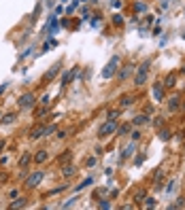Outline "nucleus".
Instances as JSON below:
<instances>
[{"label":"nucleus","instance_id":"1","mask_svg":"<svg viewBox=\"0 0 185 210\" xmlns=\"http://www.w3.org/2000/svg\"><path fill=\"white\" fill-rule=\"evenodd\" d=\"M149 66H151V62H149V60H147V62H142V64L139 66L136 77H134V85H136V87L145 85V81H147V74H149Z\"/></svg>","mask_w":185,"mask_h":210},{"label":"nucleus","instance_id":"2","mask_svg":"<svg viewBox=\"0 0 185 210\" xmlns=\"http://www.w3.org/2000/svg\"><path fill=\"white\" fill-rule=\"evenodd\" d=\"M115 132H117V119H106V123L98 129V138H109Z\"/></svg>","mask_w":185,"mask_h":210},{"label":"nucleus","instance_id":"3","mask_svg":"<svg viewBox=\"0 0 185 210\" xmlns=\"http://www.w3.org/2000/svg\"><path fill=\"white\" fill-rule=\"evenodd\" d=\"M117 66H119V55H113V57L109 60V64H106V68L102 70V79H111V77L115 74V70H117Z\"/></svg>","mask_w":185,"mask_h":210},{"label":"nucleus","instance_id":"4","mask_svg":"<svg viewBox=\"0 0 185 210\" xmlns=\"http://www.w3.org/2000/svg\"><path fill=\"white\" fill-rule=\"evenodd\" d=\"M43 176H45V172L36 170L34 174H30V176L26 178V187H28V189H34V187H39V183L43 180Z\"/></svg>","mask_w":185,"mask_h":210},{"label":"nucleus","instance_id":"5","mask_svg":"<svg viewBox=\"0 0 185 210\" xmlns=\"http://www.w3.org/2000/svg\"><path fill=\"white\" fill-rule=\"evenodd\" d=\"M17 104H19V108H32L36 104V98H34V93H24L17 100Z\"/></svg>","mask_w":185,"mask_h":210},{"label":"nucleus","instance_id":"6","mask_svg":"<svg viewBox=\"0 0 185 210\" xmlns=\"http://www.w3.org/2000/svg\"><path fill=\"white\" fill-rule=\"evenodd\" d=\"M41 136H45V125H36V127L30 129V138L32 140H39Z\"/></svg>","mask_w":185,"mask_h":210},{"label":"nucleus","instance_id":"7","mask_svg":"<svg viewBox=\"0 0 185 210\" xmlns=\"http://www.w3.org/2000/svg\"><path fill=\"white\" fill-rule=\"evenodd\" d=\"M77 72H79V66H72V70H70V72H66V74L62 77V85H68L70 81H72V77H75Z\"/></svg>","mask_w":185,"mask_h":210},{"label":"nucleus","instance_id":"8","mask_svg":"<svg viewBox=\"0 0 185 210\" xmlns=\"http://www.w3.org/2000/svg\"><path fill=\"white\" fill-rule=\"evenodd\" d=\"M132 70H134V64H126V66H124V70H121V72L117 74V77H119V81H124V79H128V74H130Z\"/></svg>","mask_w":185,"mask_h":210},{"label":"nucleus","instance_id":"9","mask_svg":"<svg viewBox=\"0 0 185 210\" xmlns=\"http://www.w3.org/2000/svg\"><path fill=\"white\" fill-rule=\"evenodd\" d=\"M24 206H28V200H26V197H15V202H13L9 208L15 210V208H24Z\"/></svg>","mask_w":185,"mask_h":210},{"label":"nucleus","instance_id":"10","mask_svg":"<svg viewBox=\"0 0 185 210\" xmlns=\"http://www.w3.org/2000/svg\"><path fill=\"white\" fill-rule=\"evenodd\" d=\"M153 98H155L157 102H160V100L164 98V89H162V85H160V83L153 85Z\"/></svg>","mask_w":185,"mask_h":210},{"label":"nucleus","instance_id":"11","mask_svg":"<svg viewBox=\"0 0 185 210\" xmlns=\"http://www.w3.org/2000/svg\"><path fill=\"white\" fill-rule=\"evenodd\" d=\"M132 104H134V98H132V96H124L121 102H119V108H128V106H132Z\"/></svg>","mask_w":185,"mask_h":210},{"label":"nucleus","instance_id":"12","mask_svg":"<svg viewBox=\"0 0 185 210\" xmlns=\"http://www.w3.org/2000/svg\"><path fill=\"white\" fill-rule=\"evenodd\" d=\"M117 132H119V136L130 134V132H132V123H121V125H117Z\"/></svg>","mask_w":185,"mask_h":210},{"label":"nucleus","instance_id":"13","mask_svg":"<svg viewBox=\"0 0 185 210\" xmlns=\"http://www.w3.org/2000/svg\"><path fill=\"white\" fill-rule=\"evenodd\" d=\"M145 123H149V117L147 115H139V117L132 119V125H145Z\"/></svg>","mask_w":185,"mask_h":210},{"label":"nucleus","instance_id":"14","mask_svg":"<svg viewBox=\"0 0 185 210\" xmlns=\"http://www.w3.org/2000/svg\"><path fill=\"white\" fill-rule=\"evenodd\" d=\"M47 159H49V153H47V151H39V153L34 155V161H36V164H43Z\"/></svg>","mask_w":185,"mask_h":210},{"label":"nucleus","instance_id":"15","mask_svg":"<svg viewBox=\"0 0 185 210\" xmlns=\"http://www.w3.org/2000/svg\"><path fill=\"white\" fill-rule=\"evenodd\" d=\"M181 106V98H170V102H168V108L170 110H177Z\"/></svg>","mask_w":185,"mask_h":210},{"label":"nucleus","instance_id":"16","mask_svg":"<svg viewBox=\"0 0 185 210\" xmlns=\"http://www.w3.org/2000/svg\"><path fill=\"white\" fill-rule=\"evenodd\" d=\"M134 147H136L134 142H132V144H128V147L124 149V155H121V159H128V157H130V155L134 153Z\"/></svg>","mask_w":185,"mask_h":210},{"label":"nucleus","instance_id":"17","mask_svg":"<svg viewBox=\"0 0 185 210\" xmlns=\"http://www.w3.org/2000/svg\"><path fill=\"white\" fill-rule=\"evenodd\" d=\"M75 172H77V168H75V166H70V164H68V166H64V168H62V174H64V176H66V178H68V176H72V174H75Z\"/></svg>","mask_w":185,"mask_h":210},{"label":"nucleus","instance_id":"18","mask_svg":"<svg viewBox=\"0 0 185 210\" xmlns=\"http://www.w3.org/2000/svg\"><path fill=\"white\" fill-rule=\"evenodd\" d=\"M57 72H60V64H55V66H53V68H51V70L47 72V74H45V81H49V79H53V77H55Z\"/></svg>","mask_w":185,"mask_h":210},{"label":"nucleus","instance_id":"19","mask_svg":"<svg viewBox=\"0 0 185 210\" xmlns=\"http://www.w3.org/2000/svg\"><path fill=\"white\" fill-rule=\"evenodd\" d=\"M92 183H94V178H85V180H83L81 185H77V191H81V189H85V187H90Z\"/></svg>","mask_w":185,"mask_h":210},{"label":"nucleus","instance_id":"20","mask_svg":"<svg viewBox=\"0 0 185 210\" xmlns=\"http://www.w3.org/2000/svg\"><path fill=\"white\" fill-rule=\"evenodd\" d=\"M28 161H30V153H24V157L19 159V166H21V168H26V166H28Z\"/></svg>","mask_w":185,"mask_h":210},{"label":"nucleus","instance_id":"21","mask_svg":"<svg viewBox=\"0 0 185 210\" xmlns=\"http://www.w3.org/2000/svg\"><path fill=\"white\" fill-rule=\"evenodd\" d=\"M145 197H147V193H145V189H140L139 193H134V200H136V202H142Z\"/></svg>","mask_w":185,"mask_h":210},{"label":"nucleus","instance_id":"22","mask_svg":"<svg viewBox=\"0 0 185 210\" xmlns=\"http://www.w3.org/2000/svg\"><path fill=\"white\" fill-rule=\"evenodd\" d=\"M170 136H172V134H170L168 129H160V138H162V140H170Z\"/></svg>","mask_w":185,"mask_h":210},{"label":"nucleus","instance_id":"23","mask_svg":"<svg viewBox=\"0 0 185 210\" xmlns=\"http://www.w3.org/2000/svg\"><path fill=\"white\" fill-rule=\"evenodd\" d=\"M15 117H17V115H13V113H11V115H6V117L2 119V123H6V125H9V123H13V121H15Z\"/></svg>","mask_w":185,"mask_h":210},{"label":"nucleus","instance_id":"24","mask_svg":"<svg viewBox=\"0 0 185 210\" xmlns=\"http://www.w3.org/2000/svg\"><path fill=\"white\" fill-rule=\"evenodd\" d=\"M157 202H155V197H145V206L147 208H151V206H155Z\"/></svg>","mask_w":185,"mask_h":210},{"label":"nucleus","instance_id":"25","mask_svg":"<svg viewBox=\"0 0 185 210\" xmlns=\"http://www.w3.org/2000/svg\"><path fill=\"white\" fill-rule=\"evenodd\" d=\"M183 204H185V197H179V200H177V202H175V204H172L170 208H181Z\"/></svg>","mask_w":185,"mask_h":210},{"label":"nucleus","instance_id":"26","mask_svg":"<svg viewBox=\"0 0 185 210\" xmlns=\"http://www.w3.org/2000/svg\"><path fill=\"white\" fill-rule=\"evenodd\" d=\"M117 115H119V110H109L106 119H117Z\"/></svg>","mask_w":185,"mask_h":210},{"label":"nucleus","instance_id":"27","mask_svg":"<svg viewBox=\"0 0 185 210\" xmlns=\"http://www.w3.org/2000/svg\"><path fill=\"white\" fill-rule=\"evenodd\" d=\"M172 191H175V180H170V183H168V187H166V193H168V195H170Z\"/></svg>","mask_w":185,"mask_h":210},{"label":"nucleus","instance_id":"28","mask_svg":"<svg viewBox=\"0 0 185 210\" xmlns=\"http://www.w3.org/2000/svg\"><path fill=\"white\" fill-rule=\"evenodd\" d=\"M53 132H55V125H45V134H47V136H51Z\"/></svg>","mask_w":185,"mask_h":210},{"label":"nucleus","instance_id":"29","mask_svg":"<svg viewBox=\"0 0 185 210\" xmlns=\"http://www.w3.org/2000/svg\"><path fill=\"white\" fill-rule=\"evenodd\" d=\"M130 134H132V140H134V142L140 140V132H139V129H134V132H130Z\"/></svg>","mask_w":185,"mask_h":210},{"label":"nucleus","instance_id":"30","mask_svg":"<svg viewBox=\"0 0 185 210\" xmlns=\"http://www.w3.org/2000/svg\"><path fill=\"white\" fill-rule=\"evenodd\" d=\"M47 110H49V108L43 106V108H39V110H36V115H39V117H43V115H47Z\"/></svg>","mask_w":185,"mask_h":210},{"label":"nucleus","instance_id":"31","mask_svg":"<svg viewBox=\"0 0 185 210\" xmlns=\"http://www.w3.org/2000/svg\"><path fill=\"white\" fill-rule=\"evenodd\" d=\"M43 104H45V106H49V104H51V96H49V93H47V96H43Z\"/></svg>","mask_w":185,"mask_h":210},{"label":"nucleus","instance_id":"32","mask_svg":"<svg viewBox=\"0 0 185 210\" xmlns=\"http://www.w3.org/2000/svg\"><path fill=\"white\" fill-rule=\"evenodd\" d=\"M142 161H145V155H139V157H134V164H136V166H140Z\"/></svg>","mask_w":185,"mask_h":210},{"label":"nucleus","instance_id":"33","mask_svg":"<svg viewBox=\"0 0 185 210\" xmlns=\"http://www.w3.org/2000/svg\"><path fill=\"white\" fill-rule=\"evenodd\" d=\"M9 195H11V197H13V200H15V197H17V195H19V191H17V189H11V191H9Z\"/></svg>","mask_w":185,"mask_h":210},{"label":"nucleus","instance_id":"34","mask_svg":"<svg viewBox=\"0 0 185 210\" xmlns=\"http://www.w3.org/2000/svg\"><path fill=\"white\" fill-rule=\"evenodd\" d=\"M166 85H168V87H172V85H175V79H172V77H168V79H166Z\"/></svg>","mask_w":185,"mask_h":210},{"label":"nucleus","instance_id":"35","mask_svg":"<svg viewBox=\"0 0 185 210\" xmlns=\"http://www.w3.org/2000/svg\"><path fill=\"white\" fill-rule=\"evenodd\" d=\"M113 21H115V24H121L124 19H121V15H115V17H113Z\"/></svg>","mask_w":185,"mask_h":210},{"label":"nucleus","instance_id":"36","mask_svg":"<svg viewBox=\"0 0 185 210\" xmlns=\"http://www.w3.org/2000/svg\"><path fill=\"white\" fill-rule=\"evenodd\" d=\"M87 166H96V157H90V159H87Z\"/></svg>","mask_w":185,"mask_h":210},{"label":"nucleus","instance_id":"37","mask_svg":"<svg viewBox=\"0 0 185 210\" xmlns=\"http://www.w3.org/2000/svg\"><path fill=\"white\" fill-rule=\"evenodd\" d=\"M2 149H4V140H0V151H2Z\"/></svg>","mask_w":185,"mask_h":210}]
</instances>
